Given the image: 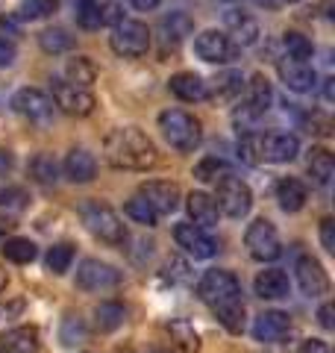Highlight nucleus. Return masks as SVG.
I'll return each instance as SVG.
<instances>
[{"label":"nucleus","instance_id":"7c9ffc66","mask_svg":"<svg viewBox=\"0 0 335 353\" xmlns=\"http://www.w3.org/2000/svg\"><path fill=\"white\" fill-rule=\"evenodd\" d=\"M39 44L44 53H53L56 57V53H65L74 48V36H68V30H62V27H50L39 32Z\"/></svg>","mask_w":335,"mask_h":353},{"label":"nucleus","instance_id":"de8ad7c7","mask_svg":"<svg viewBox=\"0 0 335 353\" xmlns=\"http://www.w3.org/2000/svg\"><path fill=\"white\" fill-rule=\"evenodd\" d=\"M15 57H18L15 44L6 41V39H0V68H9V65L15 62Z\"/></svg>","mask_w":335,"mask_h":353},{"label":"nucleus","instance_id":"cd10ccee","mask_svg":"<svg viewBox=\"0 0 335 353\" xmlns=\"http://www.w3.org/2000/svg\"><path fill=\"white\" fill-rule=\"evenodd\" d=\"M65 77H68V83L88 88L97 80V65L88 57H74V59H68V65H65Z\"/></svg>","mask_w":335,"mask_h":353},{"label":"nucleus","instance_id":"bb28decb","mask_svg":"<svg viewBox=\"0 0 335 353\" xmlns=\"http://www.w3.org/2000/svg\"><path fill=\"white\" fill-rule=\"evenodd\" d=\"M309 174L318 185H329L332 174H335V162H332V153L327 148H312L309 150Z\"/></svg>","mask_w":335,"mask_h":353},{"label":"nucleus","instance_id":"ddd939ff","mask_svg":"<svg viewBox=\"0 0 335 353\" xmlns=\"http://www.w3.org/2000/svg\"><path fill=\"white\" fill-rule=\"evenodd\" d=\"M174 239H176V245H180L188 256H194V259H212L218 253V241L212 239L206 230L194 227L192 221H188V224H176L174 227Z\"/></svg>","mask_w":335,"mask_h":353},{"label":"nucleus","instance_id":"f257e3e1","mask_svg":"<svg viewBox=\"0 0 335 353\" xmlns=\"http://www.w3.org/2000/svg\"><path fill=\"white\" fill-rule=\"evenodd\" d=\"M197 294L212 312L218 315V321L230 330V333H241L244 330V297H241V283L236 274L212 268L206 271L197 283Z\"/></svg>","mask_w":335,"mask_h":353},{"label":"nucleus","instance_id":"6e6552de","mask_svg":"<svg viewBox=\"0 0 335 353\" xmlns=\"http://www.w3.org/2000/svg\"><path fill=\"white\" fill-rule=\"evenodd\" d=\"M238 50H241L238 44L232 41L227 32H221V30H203L194 39V53L203 62H212V65L236 62L238 59Z\"/></svg>","mask_w":335,"mask_h":353},{"label":"nucleus","instance_id":"b1692460","mask_svg":"<svg viewBox=\"0 0 335 353\" xmlns=\"http://www.w3.org/2000/svg\"><path fill=\"white\" fill-rule=\"evenodd\" d=\"M36 350H39L36 327H15L0 336V353H36Z\"/></svg>","mask_w":335,"mask_h":353},{"label":"nucleus","instance_id":"052dcab7","mask_svg":"<svg viewBox=\"0 0 335 353\" xmlns=\"http://www.w3.org/2000/svg\"><path fill=\"white\" fill-rule=\"evenodd\" d=\"M103 3H106V0H103Z\"/></svg>","mask_w":335,"mask_h":353},{"label":"nucleus","instance_id":"a211bd4d","mask_svg":"<svg viewBox=\"0 0 335 353\" xmlns=\"http://www.w3.org/2000/svg\"><path fill=\"white\" fill-rule=\"evenodd\" d=\"M288 333H292V318L285 312H279V309H267L253 324L256 341H265V345H276V341L288 339Z\"/></svg>","mask_w":335,"mask_h":353},{"label":"nucleus","instance_id":"a18cd8bd","mask_svg":"<svg viewBox=\"0 0 335 353\" xmlns=\"http://www.w3.org/2000/svg\"><path fill=\"white\" fill-rule=\"evenodd\" d=\"M306 127H309V132L327 136V132H329V118H327V115H321V112H315V115H309V118H306Z\"/></svg>","mask_w":335,"mask_h":353},{"label":"nucleus","instance_id":"39448f33","mask_svg":"<svg viewBox=\"0 0 335 353\" xmlns=\"http://www.w3.org/2000/svg\"><path fill=\"white\" fill-rule=\"evenodd\" d=\"M109 44L118 57L124 59H139L144 53L150 50V30L148 24L141 21H132V18H124L112 27V36H109Z\"/></svg>","mask_w":335,"mask_h":353},{"label":"nucleus","instance_id":"7ed1b4c3","mask_svg":"<svg viewBox=\"0 0 335 353\" xmlns=\"http://www.w3.org/2000/svg\"><path fill=\"white\" fill-rule=\"evenodd\" d=\"M80 218H83V224H85L88 233H92L94 239H100V241H106V245L118 248V245H124V241L130 239L121 215L112 206L100 203V201H85L80 206Z\"/></svg>","mask_w":335,"mask_h":353},{"label":"nucleus","instance_id":"79ce46f5","mask_svg":"<svg viewBox=\"0 0 335 353\" xmlns=\"http://www.w3.org/2000/svg\"><path fill=\"white\" fill-rule=\"evenodd\" d=\"M85 339V330H83V321L80 318H74V315H68L62 321V345H77V341H83Z\"/></svg>","mask_w":335,"mask_h":353},{"label":"nucleus","instance_id":"dca6fc26","mask_svg":"<svg viewBox=\"0 0 335 353\" xmlns=\"http://www.w3.org/2000/svg\"><path fill=\"white\" fill-rule=\"evenodd\" d=\"M274 103V92H271V83H267L265 74H253L250 83H247V103L241 106V112L236 115V121H253V118H262L267 109Z\"/></svg>","mask_w":335,"mask_h":353},{"label":"nucleus","instance_id":"bf43d9fd","mask_svg":"<svg viewBox=\"0 0 335 353\" xmlns=\"http://www.w3.org/2000/svg\"><path fill=\"white\" fill-rule=\"evenodd\" d=\"M279 3H297V0H279Z\"/></svg>","mask_w":335,"mask_h":353},{"label":"nucleus","instance_id":"603ef678","mask_svg":"<svg viewBox=\"0 0 335 353\" xmlns=\"http://www.w3.org/2000/svg\"><path fill=\"white\" fill-rule=\"evenodd\" d=\"M9 171H12V153L0 150V174H9Z\"/></svg>","mask_w":335,"mask_h":353},{"label":"nucleus","instance_id":"e433bc0d","mask_svg":"<svg viewBox=\"0 0 335 353\" xmlns=\"http://www.w3.org/2000/svg\"><path fill=\"white\" fill-rule=\"evenodd\" d=\"M124 212H127V218H132L136 224H144V227H156V221H159V215L153 212V209L148 206V201L144 197H130L127 201V206H124Z\"/></svg>","mask_w":335,"mask_h":353},{"label":"nucleus","instance_id":"5fc2aeb1","mask_svg":"<svg viewBox=\"0 0 335 353\" xmlns=\"http://www.w3.org/2000/svg\"><path fill=\"white\" fill-rule=\"evenodd\" d=\"M256 6H265V9H276L279 6V0H253Z\"/></svg>","mask_w":335,"mask_h":353},{"label":"nucleus","instance_id":"c03bdc74","mask_svg":"<svg viewBox=\"0 0 335 353\" xmlns=\"http://www.w3.org/2000/svg\"><path fill=\"white\" fill-rule=\"evenodd\" d=\"M321 241H323V248H327L329 253H335V221L332 218L321 221Z\"/></svg>","mask_w":335,"mask_h":353},{"label":"nucleus","instance_id":"4c0bfd02","mask_svg":"<svg viewBox=\"0 0 335 353\" xmlns=\"http://www.w3.org/2000/svg\"><path fill=\"white\" fill-rule=\"evenodd\" d=\"M56 6H59V0H21L18 15L24 21H39V18L53 15Z\"/></svg>","mask_w":335,"mask_h":353},{"label":"nucleus","instance_id":"ea45409f","mask_svg":"<svg viewBox=\"0 0 335 353\" xmlns=\"http://www.w3.org/2000/svg\"><path fill=\"white\" fill-rule=\"evenodd\" d=\"M238 159L247 162V165H259L262 162V148H259V132L247 130L244 136L238 139Z\"/></svg>","mask_w":335,"mask_h":353},{"label":"nucleus","instance_id":"c85d7f7f","mask_svg":"<svg viewBox=\"0 0 335 353\" xmlns=\"http://www.w3.org/2000/svg\"><path fill=\"white\" fill-rule=\"evenodd\" d=\"M124 318H127V309L115 303V301H106V303H100L94 309V321H97V330H103V333H112V330H118L121 324H124Z\"/></svg>","mask_w":335,"mask_h":353},{"label":"nucleus","instance_id":"423d86ee","mask_svg":"<svg viewBox=\"0 0 335 353\" xmlns=\"http://www.w3.org/2000/svg\"><path fill=\"white\" fill-rule=\"evenodd\" d=\"M215 203H218V212L230 215V218H244L253 206V192L250 185L238 180V176H221L218 180V194H215Z\"/></svg>","mask_w":335,"mask_h":353},{"label":"nucleus","instance_id":"20e7f679","mask_svg":"<svg viewBox=\"0 0 335 353\" xmlns=\"http://www.w3.org/2000/svg\"><path fill=\"white\" fill-rule=\"evenodd\" d=\"M159 130L168 145L180 153L194 150L200 145V139H203L200 121L192 112H185V109H165L159 115Z\"/></svg>","mask_w":335,"mask_h":353},{"label":"nucleus","instance_id":"a19ab883","mask_svg":"<svg viewBox=\"0 0 335 353\" xmlns=\"http://www.w3.org/2000/svg\"><path fill=\"white\" fill-rule=\"evenodd\" d=\"M48 271H53V274H65L71 268V262H74V248L71 245H53L50 250H48Z\"/></svg>","mask_w":335,"mask_h":353},{"label":"nucleus","instance_id":"4468645a","mask_svg":"<svg viewBox=\"0 0 335 353\" xmlns=\"http://www.w3.org/2000/svg\"><path fill=\"white\" fill-rule=\"evenodd\" d=\"M139 197L148 201V206L156 215H171L180 206V185L171 180H150L139 189Z\"/></svg>","mask_w":335,"mask_h":353},{"label":"nucleus","instance_id":"4d7b16f0","mask_svg":"<svg viewBox=\"0 0 335 353\" xmlns=\"http://www.w3.org/2000/svg\"><path fill=\"white\" fill-rule=\"evenodd\" d=\"M6 283H9V277H6V271H3V268H0V292H3V289H6Z\"/></svg>","mask_w":335,"mask_h":353},{"label":"nucleus","instance_id":"473e14b6","mask_svg":"<svg viewBox=\"0 0 335 353\" xmlns=\"http://www.w3.org/2000/svg\"><path fill=\"white\" fill-rule=\"evenodd\" d=\"M36 245H32L30 239H6L3 241V256L9 262H15V265H27L36 259Z\"/></svg>","mask_w":335,"mask_h":353},{"label":"nucleus","instance_id":"c756f323","mask_svg":"<svg viewBox=\"0 0 335 353\" xmlns=\"http://www.w3.org/2000/svg\"><path fill=\"white\" fill-rule=\"evenodd\" d=\"M162 32H165V41H183L185 36H192V30H194V21L188 18L185 12H171V15H165L162 18Z\"/></svg>","mask_w":335,"mask_h":353},{"label":"nucleus","instance_id":"13d9d810","mask_svg":"<svg viewBox=\"0 0 335 353\" xmlns=\"http://www.w3.org/2000/svg\"><path fill=\"white\" fill-rule=\"evenodd\" d=\"M150 353H174V350H150Z\"/></svg>","mask_w":335,"mask_h":353},{"label":"nucleus","instance_id":"37998d69","mask_svg":"<svg viewBox=\"0 0 335 353\" xmlns=\"http://www.w3.org/2000/svg\"><path fill=\"white\" fill-rule=\"evenodd\" d=\"M27 201L24 189H3L0 192V206H9V209H21Z\"/></svg>","mask_w":335,"mask_h":353},{"label":"nucleus","instance_id":"2eb2a0df","mask_svg":"<svg viewBox=\"0 0 335 353\" xmlns=\"http://www.w3.org/2000/svg\"><path fill=\"white\" fill-rule=\"evenodd\" d=\"M259 148H262V162H292L300 153V141L292 132H259Z\"/></svg>","mask_w":335,"mask_h":353},{"label":"nucleus","instance_id":"9d476101","mask_svg":"<svg viewBox=\"0 0 335 353\" xmlns=\"http://www.w3.org/2000/svg\"><path fill=\"white\" fill-rule=\"evenodd\" d=\"M121 283V271L112 268L109 262H100V259H85L80 268H77V285L83 292H106V289H115Z\"/></svg>","mask_w":335,"mask_h":353},{"label":"nucleus","instance_id":"aec40b11","mask_svg":"<svg viewBox=\"0 0 335 353\" xmlns=\"http://www.w3.org/2000/svg\"><path fill=\"white\" fill-rule=\"evenodd\" d=\"M188 218H192V224L200 227V230H209V227H215L218 224V203H215V197L206 194V192H192L188 194Z\"/></svg>","mask_w":335,"mask_h":353},{"label":"nucleus","instance_id":"c9c22d12","mask_svg":"<svg viewBox=\"0 0 335 353\" xmlns=\"http://www.w3.org/2000/svg\"><path fill=\"white\" fill-rule=\"evenodd\" d=\"M171 336H174V347L180 353H197L200 350V339H197V333L185 321L171 324Z\"/></svg>","mask_w":335,"mask_h":353},{"label":"nucleus","instance_id":"4be33fe9","mask_svg":"<svg viewBox=\"0 0 335 353\" xmlns=\"http://www.w3.org/2000/svg\"><path fill=\"white\" fill-rule=\"evenodd\" d=\"M168 85H171V92L180 97V101L185 103H197V101H206V83H203V77H197L194 71H180V74H174L171 80H168Z\"/></svg>","mask_w":335,"mask_h":353},{"label":"nucleus","instance_id":"6e6d98bb","mask_svg":"<svg viewBox=\"0 0 335 353\" xmlns=\"http://www.w3.org/2000/svg\"><path fill=\"white\" fill-rule=\"evenodd\" d=\"M323 97L332 101V80H323Z\"/></svg>","mask_w":335,"mask_h":353},{"label":"nucleus","instance_id":"864d4df0","mask_svg":"<svg viewBox=\"0 0 335 353\" xmlns=\"http://www.w3.org/2000/svg\"><path fill=\"white\" fill-rule=\"evenodd\" d=\"M12 227H15V224H12V221H9L6 215H0V239H3V236L9 233V230H12Z\"/></svg>","mask_w":335,"mask_h":353},{"label":"nucleus","instance_id":"0eeeda50","mask_svg":"<svg viewBox=\"0 0 335 353\" xmlns=\"http://www.w3.org/2000/svg\"><path fill=\"white\" fill-rule=\"evenodd\" d=\"M244 245H247V253L256 262H274V259H279V253H283L279 233H276V227L267 218L253 221V224L247 227V233H244Z\"/></svg>","mask_w":335,"mask_h":353},{"label":"nucleus","instance_id":"72a5a7b5","mask_svg":"<svg viewBox=\"0 0 335 353\" xmlns=\"http://www.w3.org/2000/svg\"><path fill=\"white\" fill-rule=\"evenodd\" d=\"M30 174L36 183L50 185V183H56V176H59V165H56L50 153H39V157L30 162Z\"/></svg>","mask_w":335,"mask_h":353},{"label":"nucleus","instance_id":"49530a36","mask_svg":"<svg viewBox=\"0 0 335 353\" xmlns=\"http://www.w3.org/2000/svg\"><path fill=\"white\" fill-rule=\"evenodd\" d=\"M118 21H124V9H121L118 3H112V0H106V3H103V24L115 27Z\"/></svg>","mask_w":335,"mask_h":353},{"label":"nucleus","instance_id":"f704fd0d","mask_svg":"<svg viewBox=\"0 0 335 353\" xmlns=\"http://www.w3.org/2000/svg\"><path fill=\"white\" fill-rule=\"evenodd\" d=\"M227 174H230V168L221 157H206L194 165V176L200 183H218L221 176H227Z\"/></svg>","mask_w":335,"mask_h":353},{"label":"nucleus","instance_id":"6ab92c4d","mask_svg":"<svg viewBox=\"0 0 335 353\" xmlns=\"http://www.w3.org/2000/svg\"><path fill=\"white\" fill-rule=\"evenodd\" d=\"M253 289L262 301H283L292 292V283H288V274L279 271V268H267V271H259L253 280Z\"/></svg>","mask_w":335,"mask_h":353},{"label":"nucleus","instance_id":"5701e85b","mask_svg":"<svg viewBox=\"0 0 335 353\" xmlns=\"http://www.w3.org/2000/svg\"><path fill=\"white\" fill-rule=\"evenodd\" d=\"M62 168H65V176H68L71 183H92L94 174H97V162H94V157L88 150L74 148L68 157H65Z\"/></svg>","mask_w":335,"mask_h":353},{"label":"nucleus","instance_id":"2f4dec72","mask_svg":"<svg viewBox=\"0 0 335 353\" xmlns=\"http://www.w3.org/2000/svg\"><path fill=\"white\" fill-rule=\"evenodd\" d=\"M77 24L83 30L103 27V0H80L77 3Z\"/></svg>","mask_w":335,"mask_h":353},{"label":"nucleus","instance_id":"1a4fd4ad","mask_svg":"<svg viewBox=\"0 0 335 353\" xmlns=\"http://www.w3.org/2000/svg\"><path fill=\"white\" fill-rule=\"evenodd\" d=\"M50 92H53V94H50L53 106H59L62 112H68V115H80V118H85V115H92V112H94V106H97L94 94L88 92V88L74 85V83H68V80H53Z\"/></svg>","mask_w":335,"mask_h":353},{"label":"nucleus","instance_id":"f3484780","mask_svg":"<svg viewBox=\"0 0 335 353\" xmlns=\"http://www.w3.org/2000/svg\"><path fill=\"white\" fill-rule=\"evenodd\" d=\"M297 285L300 292L309 294V297H321L329 292V277L323 271V265L315 256H300L297 259Z\"/></svg>","mask_w":335,"mask_h":353},{"label":"nucleus","instance_id":"3c124183","mask_svg":"<svg viewBox=\"0 0 335 353\" xmlns=\"http://www.w3.org/2000/svg\"><path fill=\"white\" fill-rule=\"evenodd\" d=\"M130 3H132V6H136V9H139V12H153V9H156V6H159V3H162V0H130Z\"/></svg>","mask_w":335,"mask_h":353},{"label":"nucleus","instance_id":"f8f14e48","mask_svg":"<svg viewBox=\"0 0 335 353\" xmlns=\"http://www.w3.org/2000/svg\"><path fill=\"white\" fill-rule=\"evenodd\" d=\"M12 106L18 115H24L32 124H50V118H53V101L41 88H21L12 97Z\"/></svg>","mask_w":335,"mask_h":353},{"label":"nucleus","instance_id":"a878e982","mask_svg":"<svg viewBox=\"0 0 335 353\" xmlns=\"http://www.w3.org/2000/svg\"><path fill=\"white\" fill-rule=\"evenodd\" d=\"M241 88H244V77L238 71H223L215 77L212 92H206V97H212L215 103H232L241 94Z\"/></svg>","mask_w":335,"mask_h":353},{"label":"nucleus","instance_id":"9b49d317","mask_svg":"<svg viewBox=\"0 0 335 353\" xmlns=\"http://www.w3.org/2000/svg\"><path fill=\"white\" fill-rule=\"evenodd\" d=\"M276 74L288 92H297V94H309V92H315V85H318L315 68H312L309 62H300V59L283 57L276 62Z\"/></svg>","mask_w":335,"mask_h":353},{"label":"nucleus","instance_id":"8fccbe9b","mask_svg":"<svg viewBox=\"0 0 335 353\" xmlns=\"http://www.w3.org/2000/svg\"><path fill=\"white\" fill-rule=\"evenodd\" d=\"M318 318H321V327H323V330H332V306H329V303L321 306Z\"/></svg>","mask_w":335,"mask_h":353},{"label":"nucleus","instance_id":"393cba45","mask_svg":"<svg viewBox=\"0 0 335 353\" xmlns=\"http://www.w3.org/2000/svg\"><path fill=\"white\" fill-rule=\"evenodd\" d=\"M306 185L297 180V176H285L276 185V201L283 206V212H300L306 206Z\"/></svg>","mask_w":335,"mask_h":353},{"label":"nucleus","instance_id":"412c9836","mask_svg":"<svg viewBox=\"0 0 335 353\" xmlns=\"http://www.w3.org/2000/svg\"><path fill=\"white\" fill-rule=\"evenodd\" d=\"M223 21H227L230 32L236 36L238 48H250V44L259 41V21H256L253 15L241 12V9H230V12L223 15Z\"/></svg>","mask_w":335,"mask_h":353},{"label":"nucleus","instance_id":"58836bf2","mask_svg":"<svg viewBox=\"0 0 335 353\" xmlns=\"http://www.w3.org/2000/svg\"><path fill=\"white\" fill-rule=\"evenodd\" d=\"M285 57L288 59H300V62H306L312 59V53H315V48H312V41L306 36H300V32H285Z\"/></svg>","mask_w":335,"mask_h":353},{"label":"nucleus","instance_id":"09e8293b","mask_svg":"<svg viewBox=\"0 0 335 353\" xmlns=\"http://www.w3.org/2000/svg\"><path fill=\"white\" fill-rule=\"evenodd\" d=\"M297 353H329V347H327V341H321V339H306L303 345L297 347Z\"/></svg>","mask_w":335,"mask_h":353},{"label":"nucleus","instance_id":"f03ea898","mask_svg":"<svg viewBox=\"0 0 335 353\" xmlns=\"http://www.w3.org/2000/svg\"><path fill=\"white\" fill-rule=\"evenodd\" d=\"M103 157L118 171H148L156 165V145L139 127H118L103 141Z\"/></svg>","mask_w":335,"mask_h":353}]
</instances>
